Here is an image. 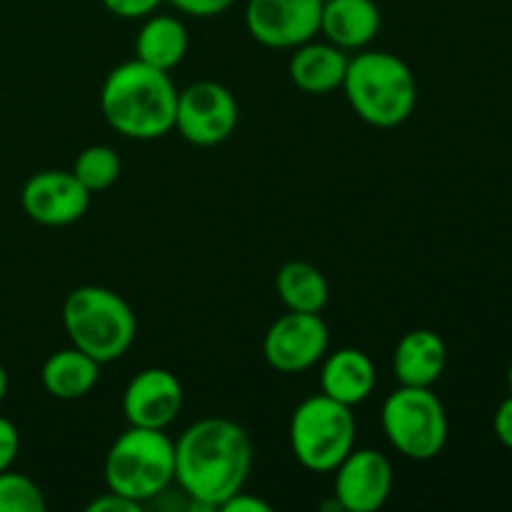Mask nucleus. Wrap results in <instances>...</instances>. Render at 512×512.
Masks as SVG:
<instances>
[{"label": "nucleus", "mask_w": 512, "mask_h": 512, "mask_svg": "<svg viewBox=\"0 0 512 512\" xmlns=\"http://www.w3.org/2000/svg\"><path fill=\"white\" fill-rule=\"evenodd\" d=\"M275 290L285 308L295 310V313H320L330 298L325 275L305 260L285 263L275 275Z\"/></svg>", "instance_id": "aec40b11"}, {"label": "nucleus", "mask_w": 512, "mask_h": 512, "mask_svg": "<svg viewBox=\"0 0 512 512\" xmlns=\"http://www.w3.org/2000/svg\"><path fill=\"white\" fill-rule=\"evenodd\" d=\"M348 60L345 50L330 40H325V43L308 40V43L293 48L288 73L295 88L303 90V93L328 95L343 88Z\"/></svg>", "instance_id": "dca6fc26"}, {"label": "nucleus", "mask_w": 512, "mask_h": 512, "mask_svg": "<svg viewBox=\"0 0 512 512\" xmlns=\"http://www.w3.org/2000/svg\"><path fill=\"white\" fill-rule=\"evenodd\" d=\"M380 25L383 13L375 0H328L320 13V33L345 53L373 43Z\"/></svg>", "instance_id": "f3484780"}, {"label": "nucleus", "mask_w": 512, "mask_h": 512, "mask_svg": "<svg viewBox=\"0 0 512 512\" xmlns=\"http://www.w3.org/2000/svg\"><path fill=\"white\" fill-rule=\"evenodd\" d=\"M103 475L108 490L148 503L175 483V443L165 430L130 425L110 445Z\"/></svg>", "instance_id": "39448f33"}, {"label": "nucleus", "mask_w": 512, "mask_h": 512, "mask_svg": "<svg viewBox=\"0 0 512 512\" xmlns=\"http://www.w3.org/2000/svg\"><path fill=\"white\" fill-rule=\"evenodd\" d=\"M90 193L73 170H40L25 180L20 205L33 223L45 228H63L78 223L90 208Z\"/></svg>", "instance_id": "9b49d317"}, {"label": "nucleus", "mask_w": 512, "mask_h": 512, "mask_svg": "<svg viewBox=\"0 0 512 512\" xmlns=\"http://www.w3.org/2000/svg\"><path fill=\"white\" fill-rule=\"evenodd\" d=\"M100 363L78 348H63L50 355L40 370L45 393L55 400H80L98 385Z\"/></svg>", "instance_id": "6ab92c4d"}, {"label": "nucleus", "mask_w": 512, "mask_h": 512, "mask_svg": "<svg viewBox=\"0 0 512 512\" xmlns=\"http://www.w3.org/2000/svg\"><path fill=\"white\" fill-rule=\"evenodd\" d=\"M448 365V348L435 330L415 328L393 350V373L400 385L433 388Z\"/></svg>", "instance_id": "4468645a"}, {"label": "nucleus", "mask_w": 512, "mask_h": 512, "mask_svg": "<svg viewBox=\"0 0 512 512\" xmlns=\"http://www.w3.org/2000/svg\"><path fill=\"white\" fill-rule=\"evenodd\" d=\"M343 93L360 120L373 128H398L418 105L415 73L403 58L368 50L348 60Z\"/></svg>", "instance_id": "7ed1b4c3"}, {"label": "nucleus", "mask_w": 512, "mask_h": 512, "mask_svg": "<svg viewBox=\"0 0 512 512\" xmlns=\"http://www.w3.org/2000/svg\"><path fill=\"white\" fill-rule=\"evenodd\" d=\"M45 508L48 503L35 480L13 468L0 473V512H45Z\"/></svg>", "instance_id": "4be33fe9"}, {"label": "nucleus", "mask_w": 512, "mask_h": 512, "mask_svg": "<svg viewBox=\"0 0 512 512\" xmlns=\"http://www.w3.org/2000/svg\"><path fill=\"white\" fill-rule=\"evenodd\" d=\"M353 408L318 393L305 398L290 418V450L310 473H333L355 448Z\"/></svg>", "instance_id": "423d86ee"}, {"label": "nucleus", "mask_w": 512, "mask_h": 512, "mask_svg": "<svg viewBox=\"0 0 512 512\" xmlns=\"http://www.w3.org/2000/svg\"><path fill=\"white\" fill-rule=\"evenodd\" d=\"M63 328L70 345L100 365L123 358L135 343L138 320L123 295L103 285H80L63 303Z\"/></svg>", "instance_id": "20e7f679"}, {"label": "nucleus", "mask_w": 512, "mask_h": 512, "mask_svg": "<svg viewBox=\"0 0 512 512\" xmlns=\"http://www.w3.org/2000/svg\"><path fill=\"white\" fill-rule=\"evenodd\" d=\"M178 88L165 70L143 60L120 63L105 75L100 110L110 128L130 140H158L175 128Z\"/></svg>", "instance_id": "f03ea898"}, {"label": "nucleus", "mask_w": 512, "mask_h": 512, "mask_svg": "<svg viewBox=\"0 0 512 512\" xmlns=\"http://www.w3.org/2000/svg\"><path fill=\"white\" fill-rule=\"evenodd\" d=\"M238 100L215 80H198L178 90L175 128L190 145L215 148L238 128Z\"/></svg>", "instance_id": "6e6552de"}, {"label": "nucleus", "mask_w": 512, "mask_h": 512, "mask_svg": "<svg viewBox=\"0 0 512 512\" xmlns=\"http://www.w3.org/2000/svg\"><path fill=\"white\" fill-rule=\"evenodd\" d=\"M333 473L335 505L345 512H375L393 493V465L373 448H353Z\"/></svg>", "instance_id": "f8f14e48"}, {"label": "nucleus", "mask_w": 512, "mask_h": 512, "mask_svg": "<svg viewBox=\"0 0 512 512\" xmlns=\"http://www.w3.org/2000/svg\"><path fill=\"white\" fill-rule=\"evenodd\" d=\"M88 512H140L143 510V505L135 503V500L125 498V495L120 493H113V490H108V493L98 495V498H93L88 503Z\"/></svg>", "instance_id": "a878e982"}, {"label": "nucleus", "mask_w": 512, "mask_h": 512, "mask_svg": "<svg viewBox=\"0 0 512 512\" xmlns=\"http://www.w3.org/2000/svg\"><path fill=\"white\" fill-rule=\"evenodd\" d=\"M188 48V28L175 15H148L135 35V58L165 73L183 63Z\"/></svg>", "instance_id": "a211bd4d"}, {"label": "nucleus", "mask_w": 512, "mask_h": 512, "mask_svg": "<svg viewBox=\"0 0 512 512\" xmlns=\"http://www.w3.org/2000/svg\"><path fill=\"white\" fill-rule=\"evenodd\" d=\"M103 8L108 13H113L115 18L123 20H145L148 15H153L165 0H100Z\"/></svg>", "instance_id": "5701e85b"}, {"label": "nucleus", "mask_w": 512, "mask_h": 512, "mask_svg": "<svg viewBox=\"0 0 512 512\" xmlns=\"http://www.w3.org/2000/svg\"><path fill=\"white\" fill-rule=\"evenodd\" d=\"M220 510L223 512H273L270 503H265V500L258 498V495L245 493V490H240V493H235L233 498L225 500Z\"/></svg>", "instance_id": "cd10ccee"}, {"label": "nucleus", "mask_w": 512, "mask_h": 512, "mask_svg": "<svg viewBox=\"0 0 512 512\" xmlns=\"http://www.w3.org/2000/svg\"><path fill=\"white\" fill-rule=\"evenodd\" d=\"M168 3L190 18H215L225 13L235 0H168Z\"/></svg>", "instance_id": "393cba45"}, {"label": "nucleus", "mask_w": 512, "mask_h": 512, "mask_svg": "<svg viewBox=\"0 0 512 512\" xmlns=\"http://www.w3.org/2000/svg\"><path fill=\"white\" fill-rule=\"evenodd\" d=\"M120 170H123L120 155L110 145H88L85 150H80L73 163V175L93 195L118 183Z\"/></svg>", "instance_id": "412c9836"}, {"label": "nucleus", "mask_w": 512, "mask_h": 512, "mask_svg": "<svg viewBox=\"0 0 512 512\" xmlns=\"http://www.w3.org/2000/svg\"><path fill=\"white\" fill-rule=\"evenodd\" d=\"M493 430L495 438L500 440V445L512 450V395H508V398L498 405V410H495Z\"/></svg>", "instance_id": "bb28decb"}, {"label": "nucleus", "mask_w": 512, "mask_h": 512, "mask_svg": "<svg viewBox=\"0 0 512 512\" xmlns=\"http://www.w3.org/2000/svg\"><path fill=\"white\" fill-rule=\"evenodd\" d=\"M380 425L388 443L415 463L438 458L448 443V413L430 388L393 390L380 410Z\"/></svg>", "instance_id": "0eeeda50"}, {"label": "nucleus", "mask_w": 512, "mask_h": 512, "mask_svg": "<svg viewBox=\"0 0 512 512\" xmlns=\"http://www.w3.org/2000/svg\"><path fill=\"white\" fill-rule=\"evenodd\" d=\"M320 3H328V0H320Z\"/></svg>", "instance_id": "7c9ffc66"}, {"label": "nucleus", "mask_w": 512, "mask_h": 512, "mask_svg": "<svg viewBox=\"0 0 512 512\" xmlns=\"http://www.w3.org/2000/svg\"><path fill=\"white\" fill-rule=\"evenodd\" d=\"M508 388H510V395H512V360H510V368H508Z\"/></svg>", "instance_id": "c756f323"}, {"label": "nucleus", "mask_w": 512, "mask_h": 512, "mask_svg": "<svg viewBox=\"0 0 512 512\" xmlns=\"http://www.w3.org/2000/svg\"><path fill=\"white\" fill-rule=\"evenodd\" d=\"M253 470V440L228 418H203L175 440V483L193 508L220 510L245 490Z\"/></svg>", "instance_id": "f257e3e1"}, {"label": "nucleus", "mask_w": 512, "mask_h": 512, "mask_svg": "<svg viewBox=\"0 0 512 512\" xmlns=\"http://www.w3.org/2000/svg\"><path fill=\"white\" fill-rule=\"evenodd\" d=\"M330 333L320 313L288 310L268 328L263 338V358L273 370L298 375L328 355Z\"/></svg>", "instance_id": "1a4fd4ad"}, {"label": "nucleus", "mask_w": 512, "mask_h": 512, "mask_svg": "<svg viewBox=\"0 0 512 512\" xmlns=\"http://www.w3.org/2000/svg\"><path fill=\"white\" fill-rule=\"evenodd\" d=\"M5 395H8V373H5V368L0 365V403L5 400Z\"/></svg>", "instance_id": "c85d7f7f"}, {"label": "nucleus", "mask_w": 512, "mask_h": 512, "mask_svg": "<svg viewBox=\"0 0 512 512\" xmlns=\"http://www.w3.org/2000/svg\"><path fill=\"white\" fill-rule=\"evenodd\" d=\"M320 0H248L245 28L265 48L293 50L320 33Z\"/></svg>", "instance_id": "9d476101"}, {"label": "nucleus", "mask_w": 512, "mask_h": 512, "mask_svg": "<svg viewBox=\"0 0 512 512\" xmlns=\"http://www.w3.org/2000/svg\"><path fill=\"white\" fill-rule=\"evenodd\" d=\"M320 370V393L355 408L373 395L378 373L368 353L358 348H340L325 355Z\"/></svg>", "instance_id": "2eb2a0df"}, {"label": "nucleus", "mask_w": 512, "mask_h": 512, "mask_svg": "<svg viewBox=\"0 0 512 512\" xmlns=\"http://www.w3.org/2000/svg\"><path fill=\"white\" fill-rule=\"evenodd\" d=\"M183 408V385L165 368H145L123 393V415L135 428L165 430Z\"/></svg>", "instance_id": "ddd939ff"}, {"label": "nucleus", "mask_w": 512, "mask_h": 512, "mask_svg": "<svg viewBox=\"0 0 512 512\" xmlns=\"http://www.w3.org/2000/svg\"><path fill=\"white\" fill-rule=\"evenodd\" d=\"M20 453V433L13 420L0 415V473L13 468L15 458Z\"/></svg>", "instance_id": "b1692460"}]
</instances>
